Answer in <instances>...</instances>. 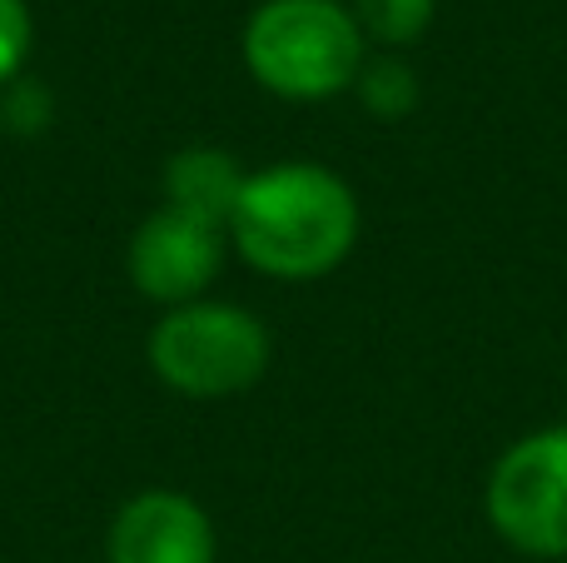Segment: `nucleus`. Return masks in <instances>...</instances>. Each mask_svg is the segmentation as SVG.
<instances>
[{
    "label": "nucleus",
    "mask_w": 567,
    "mask_h": 563,
    "mask_svg": "<svg viewBox=\"0 0 567 563\" xmlns=\"http://www.w3.org/2000/svg\"><path fill=\"white\" fill-rule=\"evenodd\" d=\"M229 239L259 275L319 279L349 259L359 239V199L333 170L284 160L245 175Z\"/></svg>",
    "instance_id": "obj_1"
},
{
    "label": "nucleus",
    "mask_w": 567,
    "mask_h": 563,
    "mask_svg": "<svg viewBox=\"0 0 567 563\" xmlns=\"http://www.w3.org/2000/svg\"><path fill=\"white\" fill-rule=\"evenodd\" d=\"M363 60V30L339 0H265L245 25L249 75L284 100L343 95Z\"/></svg>",
    "instance_id": "obj_2"
},
{
    "label": "nucleus",
    "mask_w": 567,
    "mask_h": 563,
    "mask_svg": "<svg viewBox=\"0 0 567 563\" xmlns=\"http://www.w3.org/2000/svg\"><path fill=\"white\" fill-rule=\"evenodd\" d=\"M150 369L185 399L245 395L269 369V329L239 305L195 299L150 329Z\"/></svg>",
    "instance_id": "obj_3"
},
{
    "label": "nucleus",
    "mask_w": 567,
    "mask_h": 563,
    "mask_svg": "<svg viewBox=\"0 0 567 563\" xmlns=\"http://www.w3.org/2000/svg\"><path fill=\"white\" fill-rule=\"evenodd\" d=\"M488 524L533 559H567V424L518 439L488 474Z\"/></svg>",
    "instance_id": "obj_4"
},
{
    "label": "nucleus",
    "mask_w": 567,
    "mask_h": 563,
    "mask_svg": "<svg viewBox=\"0 0 567 563\" xmlns=\"http://www.w3.org/2000/svg\"><path fill=\"white\" fill-rule=\"evenodd\" d=\"M225 239V229L165 205L135 229V239L125 249V269L140 295L155 299V305H195V299H205L209 279L219 275Z\"/></svg>",
    "instance_id": "obj_5"
},
{
    "label": "nucleus",
    "mask_w": 567,
    "mask_h": 563,
    "mask_svg": "<svg viewBox=\"0 0 567 563\" xmlns=\"http://www.w3.org/2000/svg\"><path fill=\"white\" fill-rule=\"evenodd\" d=\"M105 563H215V524L189 494L145 489L110 524Z\"/></svg>",
    "instance_id": "obj_6"
},
{
    "label": "nucleus",
    "mask_w": 567,
    "mask_h": 563,
    "mask_svg": "<svg viewBox=\"0 0 567 563\" xmlns=\"http://www.w3.org/2000/svg\"><path fill=\"white\" fill-rule=\"evenodd\" d=\"M239 190H245V170H239V160L229 150L189 145L165 165L169 209H185V215L225 229V235H229V215H235Z\"/></svg>",
    "instance_id": "obj_7"
},
{
    "label": "nucleus",
    "mask_w": 567,
    "mask_h": 563,
    "mask_svg": "<svg viewBox=\"0 0 567 563\" xmlns=\"http://www.w3.org/2000/svg\"><path fill=\"white\" fill-rule=\"evenodd\" d=\"M433 10H439V0H353L359 30L389 50L413 45L433 25Z\"/></svg>",
    "instance_id": "obj_8"
},
{
    "label": "nucleus",
    "mask_w": 567,
    "mask_h": 563,
    "mask_svg": "<svg viewBox=\"0 0 567 563\" xmlns=\"http://www.w3.org/2000/svg\"><path fill=\"white\" fill-rule=\"evenodd\" d=\"M353 90H359L363 105H369L379 120H403L413 105H419V80H413V70L403 65V60H393V55L363 60Z\"/></svg>",
    "instance_id": "obj_9"
},
{
    "label": "nucleus",
    "mask_w": 567,
    "mask_h": 563,
    "mask_svg": "<svg viewBox=\"0 0 567 563\" xmlns=\"http://www.w3.org/2000/svg\"><path fill=\"white\" fill-rule=\"evenodd\" d=\"M35 40V20H30L25 0H0V80H10L30 55Z\"/></svg>",
    "instance_id": "obj_10"
}]
</instances>
